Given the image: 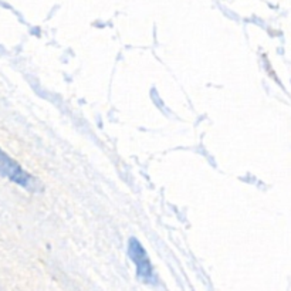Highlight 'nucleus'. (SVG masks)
I'll list each match as a JSON object with an SVG mask.
<instances>
[{
	"instance_id": "nucleus-2",
	"label": "nucleus",
	"mask_w": 291,
	"mask_h": 291,
	"mask_svg": "<svg viewBox=\"0 0 291 291\" xmlns=\"http://www.w3.org/2000/svg\"><path fill=\"white\" fill-rule=\"evenodd\" d=\"M128 253L129 257L135 263L136 266V274L138 277L145 283H154L155 281V274H154V269L152 264L148 258V254L144 250L142 245L136 240V239H131L129 240V247H128Z\"/></svg>"
},
{
	"instance_id": "nucleus-1",
	"label": "nucleus",
	"mask_w": 291,
	"mask_h": 291,
	"mask_svg": "<svg viewBox=\"0 0 291 291\" xmlns=\"http://www.w3.org/2000/svg\"><path fill=\"white\" fill-rule=\"evenodd\" d=\"M0 175L9 178L14 183L20 185L26 189H30V191H34L39 186V183L36 182L33 176L29 175L14 159H11L1 149H0Z\"/></svg>"
}]
</instances>
